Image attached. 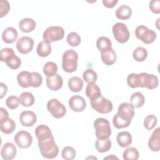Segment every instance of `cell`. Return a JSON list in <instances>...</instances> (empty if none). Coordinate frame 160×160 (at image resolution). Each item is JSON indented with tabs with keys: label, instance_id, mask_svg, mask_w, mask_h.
<instances>
[{
	"label": "cell",
	"instance_id": "obj_3",
	"mask_svg": "<svg viewBox=\"0 0 160 160\" xmlns=\"http://www.w3.org/2000/svg\"><path fill=\"white\" fill-rule=\"evenodd\" d=\"M78 53L73 49L66 51L62 57V68L63 70L68 73L76 71L78 68Z\"/></svg>",
	"mask_w": 160,
	"mask_h": 160
},
{
	"label": "cell",
	"instance_id": "obj_41",
	"mask_svg": "<svg viewBox=\"0 0 160 160\" xmlns=\"http://www.w3.org/2000/svg\"><path fill=\"white\" fill-rule=\"evenodd\" d=\"M158 122L157 118L153 114L148 115L144 120V126L148 130L152 129Z\"/></svg>",
	"mask_w": 160,
	"mask_h": 160
},
{
	"label": "cell",
	"instance_id": "obj_31",
	"mask_svg": "<svg viewBox=\"0 0 160 160\" xmlns=\"http://www.w3.org/2000/svg\"><path fill=\"white\" fill-rule=\"evenodd\" d=\"M20 104L24 107L31 106L34 102V97L30 92H24L19 97Z\"/></svg>",
	"mask_w": 160,
	"mask_h": 160
},
{
	"label": "cell",
	"instance_id": "obj_18",
	"mask_svg": "<svg viewBox=\"0 0 160 160\" xmlns=\"http://www.w3.org/2000/svg\"><path fill=\"white\" fill-rule=\"evenodd\" d=\"M18 31L13 27L6 28L2 33V39L5 43L11 44L16 41L18 38Z\"/></svg>",
	"mask_w": 160,
	"mask_h": 160
},
{
	"label": "cell",
	"instance_id": "obj_7",
	"mask_svg": "<svg viewBox=\"0 0 160 160\" xmlns=\"http://www.w3.org/2000/svg\"><path fill=\"white\" fill-rule=\"evenodd\" d=\"M136 38L145 44L152 43L157 38L156 33L152 29H149L146 26L140 25L135 30Z\"/></svg>",
	"mask_w": 160,
	"mask_h": 160
},
{
	"label": "cell",
	"instance_id": "obj_24",
	"mask_svg": "<svg viewBox=\"0 0 160 160\" xmlns=\"http://www.w3.org/2000/svg\"><path fill=\"white\" fill-rule=\"evenodd\" d=\"M86 95L91 100H92L102 95L101 89L95 83H89L86 88Z\"/></svg>",
	"mask_w": 160,
	"mask_h": 160
},
{
	"label": "cell",
	"instance_id": "obj_11",
	"mask_svg": "<svg viewBox=\"0 0 160 160\" xmlns=\"http://www.w3.org/2000/svg\"><path fill=\"white\" fill-rule=\"evenodd\" d=\"M16 48L18 51L23 54L31 52L34 47V40L29 36H22L17 40Z\"/></svg>",
	"mask_w": 160,
	"mask_h": 160
},
{
	"label": "cell",
	"instance_id": "obj_15",
	"mask_svg": "<svg viewBox=\"0 0 160 160\" xmlns=\"http://www.w3.org/2000/svg\"><path fill=\"white\" fill-rule=\"evenodd\" d=\"M16 147L12 142H6L1 150V157L5 160L13 159L16 155Z\"/></svg>",
	"mask_w": 160,
	"mask_h": 160
},
{
	"label": "cell",
	"instance_id": "obj_19",
	"mask_svg": "<svg viewBox=\"0 0 160 160\" xmlns=\"http://www.w3.org/2000/svg\"><path fill=\"white\" fill-rule=\"evenodd\" d=\"M101 58L103 63L108 66L114 64L117 59L116 54L112 48L101 52Z\"/></svg>",
	"mask_w": 160,
	"mask_h": 160
},
{
	"label": "cell",
	"instance_id": "obj_17",
	"mask_svg": "<svg viewBox=\"0 0 160 160\" xmlns=\"http://www.w3.org/2000/svg\"><path fill=\"white\" fill-rule=\"evenodd\" d=\"M148 147L152 151H159L160 149V128H157L152 132L149 139Z\"/></svg>",
	"mask_w": 160,
	"mask_h": 160
},
{
	"label": "cell",
	"instance_id": "obj_32",
	"mask_svg": "<svg viewBox=\"0 0 160 160\" xmlns=\"http://www.w3.org/2000/svg\"><path fill=\"white\" fill-rule=\"evenodd\" d=\"M29 72L27 71H23L20 72L17 76V81L19 85L22 88L29 87Z\"/></svg>",
	"mask_w": 160,
	"mask_h": 160
},
{
	"label": "cell",
	"instance_id": "obj_9",
	"mask_svg": "<svg viewBox=\"0 0 160 160\" xmlns=\"http://www.w3.org/2000/svg\"><path fill=\"white\" fill-rule=\"evenodd\" d=\"M115 39L120 43L126 42L129 38V31L127 26L122 22L116 23L112 28Z\"/></svg>",
	"mask_w": 160,
	"mask_h": 160
},
{
	"label": "cell",
	"instance_id": "obj_8",
	"mask_svg": "<svg viewBox=\"0 0 160 160\" xmlns=\"http://www.w3.org/2000/svg\"><path fill=\"white\" fill-rule=\"evenodd\" d=\"M47 109L51 114L56 119L64 116L66 113L65 106L57 99H51L47 103Z\"/></svg>",
	"mask_w": 160,
	"mask_h": 160
},
{
	"label": "cell",
	"instance_id": "obj_46",
	"mask_svg": "<svg viewBox=\"0 0 160 160\" xmlns=\"http://www.w3.org/2000/svg\"><path fill=\"white\" fill-rule=\"evenodd\" d=\"M160 1L159 0H152L151 1L149 2V9L150 10L155 13V14H159L160 13Z\"/></svg>",
	"mask_w": 160,
	"mask_h": 160
},
{
	"label": "cell",
	"instance_id": "obj_25",
	"mask_svg": "<svg viewBox=\"0 0 160 160\" xmlns=\"http://www.w3.org/2000/svg\"><path fill=\"white\" fill-rule=\"evenodd\" d=\"M115 14L117 18L122 20H126L131 16L132 10L128 6L122 4L116 10Z\"/></svg>",
	"mask_w": 160,
	"mask_h": 160
},
{
	"label": "cell",
	"instance_id": "obj_13",
	"mask_svg": "<svg viewBox=\"0 0 160 160\" xmlns=\"http://www.w3.org/2000/svg\"><path fill=\"white\" fill-rule=\"evenodd\" d=\"M69 106L74 112H81L86 108V102L83 97L79 95H75L69 99Z\"/></svg>",
	"mask_w": 160,
	"mask_h": 160
},
{
	"label": "cell",
	"instance_id": "obj_43",
	"mask_svg": "<svg viewBox=\"0 0 160 160\" xmlns=\"http://www.w3.org/2000/svg\"><path fill=\"white\" fill-rule=\"evenodd\" d=\"M20 103L19 99L16 96H10L6 99V104L10 109H16Z\"/></svg>",
	"mask_w": 160,
	"mask_h": 160
},
{
	"label": "cell",
	"instance_id": "obj_20",
	"mask_svg": "<svg viewBox=\"0 0 160 160\" xmlns=\"http://www.w3.org/2000/svg\"><path fill=\"white\" fill-rule=\"evenodd\" d=\"M35 135L38 141L48 139L52 136L50 128L44 124L39 125L35 129Z\"/></svg>",
	"mask_w": 160,
	"mask_h": 160
},
{
	"label": "cell",
	"instance_id": "obj_2",
	"mask_svg": "<svg viewBox=\"0 0 160 160\" xmlns=\"http://www.w3.org/2000/svg\"><path fill=\"white\" fill-rule=\"evenodd\" d=\"M38 146L41 155L47 159H53L57 157L59 152V148L56 145L54 138H51L38 141Z\"/></svg>",
	"mask_w": 160,
	"mask_h": 160
},
{
	"label": "cell",
	"instance_id": "obj_26",
	"mask_svg": "<svg viewBox=\"0 0 160 160\" xmlns=\"http://www.w3.org/2000/svg\"><path fill=\"white\" fill-rule=\"evenodd\" d=\"M52 48L50 43L45 41L40 42L37 46L36 52L39 56L42 58H45L48 56L51 52Z\"/></svg>",
	"mask_w": 160,
	"mask_h": 160
},
{
	"label": "cell",
	"instance_id": "obj_4",
	"mask_svg": "<svg viewBox=\"0 0 160 160\" xmlns=\"http://www.w3.org/2000/svg\"><path fill=\"white\" fill-rule=\"evenodd\" d=\"M94 128L96 130V136L98 139L109 138L111 134V125L109 121L105 118H97L94 121Z\"/></svg>",
	"mask_w": 160,
	"mask_h": 160
},
{
	"label": "cell",
	"instance_id": "obj_38",
	"mask_svg": "<svg viewBox=\"0 0 160 160\" xmlns=\"http://www.w3.org/2000/svg\"><path fill=\"white\" fill-rule=\"evenodd\" d=\"M82 78L85 82L89 83H94L98 79L97 73L91 69L85 70L82 74Z\"/></svg>",
	"mask_w": 160,
	"mask_h": 160
},
{
	"label": "cell",
	"instance_id": "obj_50",
	"mask_svg": "<svg viewBox=\"0 0 160 160\" xmlns=\"http://www.w3.org/2000/svg\"><path fill=\"white\" fill-rule=\"evenodd\" d=\"M118 159L117 157H116V156H114L113 154H111V155H110V156H107V157H106V158H104V159Z\"/></svg>",
	"mask_w": 160,
	"mask_h": 160
},
{
	"label": "cell",
	"instance_id": "obj_34",
	"mask_svg": "<svg viewBox=\"0 0 160 160\" xmlns=\"http://www.w3.org/2000/svg\"><path fill=\"white\" fill-rule=\"evenodd\" d=\"M132 56L135 61L138 62H142L148 57V51L144 48L138 47L134 50Z\"/></svg>",
	"mask_w": 160,
	"mask_h": 160
},
{
	"label": "cell",
	"instance_id": "obj_33",
	"mask_svg": "<svg viewBox=\"0 0 160 160\" xmlns=\"http://www.w3.org/2000/svg\"><path fill=\"white\" fill-rule=\"evenodd\" d=\"M58 66L52 61L46 62L43 67V72L47 77H51L57 74Z\"/></svg>",
	"mask_w": 160,
	"mask_h": 160
},
{
	"label": "cell",
	"instance_id": "obj_22",
	"mask_svg": "<svg viewBox=\"0 0 160 160\" xmlns=\"http://www.w3.org/2000/svg\"><path fill=\"white\" fill-rule=\"evenodd\" d=\"M36 24L34 19L31 18H24L19 22V27L21 31L24 32H30L34 30Z\"/></svg>",
	"mask_w": 160,
	"mask_h": 160
},
{
	"label": "cell",
	"instance_id": "obj_12",
	"mask_svg": "<svg viewBox=\"0 0 160 160\" xmlns=\"http://www.w3.org/2000/svg\"><path fill=\"white\" fill-rule=\"evenodd\" d=\"M118 114L121 118L131 122L134 116V108L130 103L122 102L118 107Z\"/></svg>",
	"mask_w": 160,
	"mask_h": 160
},
{
	"label": "cell",
	"instance_id": "obj_29",
	"mask_svg": "<svg viewBox=\"0 0 160 160\" xmlns=\"http://www.w3.org/2000/svg\"><path fill=\"white\" fill-rule=\"evenodd\" d=\"M111 144L112 142L109 138L102 140L97 139L95 142V147L98 152L103 153L108 151L111 149Z\"/></svg>",
	"mask_w": 160,
	"mask_h": 160
},
{
	"label": "cell",
	"instance_id": "obj_10",
	"mask_svg": "<svg viewBox=\"0 0 160 160\" xmlns=\"http://www.w3.org/2000/svg\"><path fill=\"white\" fill-rule=\"evenodd\" d=\"M14 141L19 148L26 149L31 145L32 142V138L29 132L26 131H19L15 134Z\"/></svg>",
	"mask_w": 160,
	"mask_h": 160
},
{
	"label": "cell",
	"instance_id": "obj_28",
	"mask_svg": "<svg viewBox=\"0 0 160 160\" xmlns=\"http://www.w3.org/2000/svg\"><path fill=\"white\" fill-rule=\"evenodd\" d=\"M130 104L135 108L142 107L145 102L144 95L140 92H134L130 97Z\"/></svg>",
	"mask_w": 160,
	"mask_h": 160
},
{
	"label": "cell",
	"instance_id": "obj_42",
	"mask_svg": "<svg viewBox=\"0 0 160 160\" xmlns=\"http://www.w3.org/2000/svg\"><path fill=\"white\" fill-rule=\"evenodd\" d=\"M76 152L71 146H66L62 151V157L66 160H72L75 158Z\"/></svg>",
	"mask_w": 160,
	"mask_h": 160
},
{
	"label": "cell",
	"instance_id": "obj_27",
	"mask_svg": "<svg viewBox=\"0 0 160 160\" xmlns=\"http://www.w3.org/2000/svg\"><path fill=\"white\" fill-rule=\"evenodd\" d=\"M69 89L75 92H79L83 87V81L78 76H73L68 81Z\"/></svg>",
	"mask_w": 160,
	"mask_h": 160
},
{
	"label": "cell",
	"instance_id": "obj_5",
	"mask_svg": "<svg viewBox=\"0 0 160 160\" xmlns=\"http://www.w3.org/2000/svg\"><path fill=\"white\" fill-rule=\"evenodd\" d=\"M91 106L93 109L101 114L109 113L113 108L112 102L104 98L102 95L91 100Z\"/></svg>",
	"mask_w": 160,
	"mask_h": 160
},
{
	"label": "cell",
	"instance_id": "obj_45",
	"mask_svg": "<svg viewBox=\"0 0 160 160\" xmlns=\"http://www.w3.org/2000/svg\"><path fill=\"white\" fill-rule=\"evenodd\" d=\"M14 50L9 48H5L1 50L0 52V60L2 62H5L6 60L11 55L14 54Z\"/></svg>",
	"mask_w": 160,
	"mask_h": 160
},
{
	"label": "cell",
	"instance_id": "obj_6",
	"mask_svg": "<svg viewBox=\"0 0 160 160\" xmlns=\"http://www.w3.org/2000/svg\"><path fill=\"white\" fill-rule=\"evenodd\" d=\"M64 36V30L61 26H50L44 32L42 38L45 42L51 43L61 40Z\"/></svg>",
	"mask_w": 160,
	"mask_h": 160
},
{
	"label": "cell",
	"instance_id": "obj_40",
	"mask_svg": "<svg viewBox=\"0 0 160 160\" xmlns=\"http://www.w3.org/2000/svg\"><path fill=\"white\" fill-rule=\"evenodd\" d=\"M131 122L127 121L122 118H121L118 114H116L112 119V123L114 126L117 129H122L126 128L130 125Z\"/></svg>",
	"mask_w": 160,
	"mask_h": 160
},
{
	"label": "cell",
	"instance_id": "obj_23",
	"mask_svg": "<svg viewBox=\"0 0 160 160\" xmlns=\"http://www.w3.org/2000/svg\"><path fill=\"white\" fill-rule=\"evenodd\" d=\"M117 142L119 146L125 148L130 146L132 143L131 134L128 131H121L117 135Z\"/></svg>",
	"mask_w": 160,
	"mask_h": 160
},
{
	"label": "cell",
	"instance_id": "obj_47",
	"mask_svg": "<svg viewBox=\"0 0 160 160\" xmlns=\"http://www.w3.org/2000/svg\"><path fill=\"white\" fill-rule=\"evenodd\" d=\"M118 2V0H102L104 6L108 8H112Z\"/></svg>",
	"mask_w": 160,
	"mask_h": 160
},
{
	"label": "cell",
	"instance_id": "obj_39",
	"mask_svg": "<svg viewBox=\"0 0 160 160\" xmlns=\"http://www.w3.org/2000/svg\"><path fill=\"white\" fill-rule=\"evenodd\" d=\"M66 40L68 43L72 47H76L81 42V38L80 36L75 32H71L69 33L67 36Z\"/></svg>",
	"mask_w": 160,
	"mask_h": 160
},
{
	"label": "cell",
	"instance_id": "obj_36",
	"mask_svg": "<svg viewBox=\"0 0 160 160\" xmlns=\"http://www.w3.org/2000/svg\"><path fill=\"white\" fill-rule=\"evenodd\" d=\"M6 65L11 69H18L21 64V59L17 56L15 54L11 55L5 61Z\"/></svg>",
	"mask_w": 160,
	"mask_h": 160
},
{
	"label": "cell",
	"instance_id": "obj_49",
	"mask_svg": "<svg viewBox=\"0 0 160 160\" xmlns=\"http://www.w3.org/2000/svg\"><path fill=\"white\" fill-rule=\"evenodd\" d=\"M8 116H9V114L6 109H5L3 108H0V119L8 118Z\"/></svg>",
	"mask_w": 160,
	"mask_h": 160
},
{
	"label": "cell",
	"instance_id": "obj_48",
	"mask_svg": "<svg viewBox=\"0 0 160 160\" xmlns=\"http://www.w3.org/2000/svg\"><path fill=\"white\" fill-rule=\"evenodd\" d=\"M8 91V87L7 86L3 83V82H1L0 83V98L2 99L4 95H6V94L7 93Z\"/></svg>",
	"mask_w": 160,
	"mask_h": 160
},
{
	"label": "cell",
	"instance_id": "obj_16",
	"mask_svg": "<svg viewBox=\"0 0 160 160\" xmlns=\"http://www.w3.org/2000/svg\"><path fill=\"white\" fill-rule=\"evenodd\" d=\"M47 87L51 91H58L60 89L63 84V79L62 77L56 74L51 77H47L46 78Z\"/></svg>",
	"mask_w": 160,
	"mask_h": 160
},
{
	"label": "cell",
	"instance_id": "obj_30",
	"mask_svg": "<svg viewBox=\"0 0 160 160\" xmlns=\"http://www.w3.org/2000/svg\"><path fill=\"white\" fill-rule=\"evenodd\" d=\"M96 45L98 49L101 52L112 48V43L111 40L105 36L99 37L96 41Z\"/></svg>",
	"mask_w": 160,
	"mask_h": 160
},
{
	"label": "cell",
	"instance_id": "obj_14",
	"mask_svg": "<svg viewBox=\"0 0 160 160\" xmlns=\"http://www.w3.org/2000/svg\"><path fill=\"white\" fill-rule=\"evenodd\" d=\"M21 124L25 127H31L37 121L36 114L31 111H24L19 116Z\"/></svg>",
	"mask_w": 160,
	"mask_h": 160
},
{
	"label": "cell",
	"instance_id": "obj_21",
	"mask_svg": "<svg viewBox=\"0 0 160 160\" xmlns=\"http://www.w3.org/2000/svg\"><path fill=\"white\" fill-rule=\"evenodd\" d=\"M16 128V124L14 120L11 118L0 119V129L2 132L9 134H11Z\"/></svg>",
	"mask_w": 160,
	"mask_h": 160
},
{
	"label": "cell",
	"instance_id": "obj_35",
	"mask_svg": "<svg viewBox=\"0 0 160 160\" xmlns=\"http://www.w3.org/2000/svg\"><path fill=\"white\" fill-rule=\"evenodd\" d=\"M122 158L125 160H137L139 158V152L136 148L129 147L124 151Z\"/></svg>",
	"mask_w": 160,
	"mask_h": 160
},
{
	"label": "cell",
	"instance_id": "obj_1",
	"mask_svg": "<svg viewBox=\"0 0 160 160\" xmlns=\"http://www.w3.org/2000/svg\"><path fill=\"white\" fill-rule=\"evenodd\" d=\"M127 83L132 88H146L148 89L156 88L159 84L158 78L152 74L141 72L140 74L132 73L127 78Z\"/></svg>",
	"mask_w": 160,
	"mask_h": 160
},
{
	"label": "cell",
	"instance_id": "obj_37",
	"mask_svg": "<svg viewBox=\"0 0 160 160\" xmlns=\"http://www.w3.org/2000/svg\"><path fill=\"white\" fill-rule=\"evenodd\" d=\"M42 82V78L40 74L37 72H32L29 76V86L38 88L40 86Z\"/></svg>",
	"mask_w": 160,
	"mask_h": 160
},
{
	"label": "cell",
	"instance_id": "obj_44",
	"mask_svg": "<svg viewBox=\"0 0 160 160\" xmlns=\"http://www.w3.org/2000/svg\"><path fill=\"white\" fill-rule=\"evenodd\" d=\"M10 10V5L8 1L1 0L0 1V18H2L6 16Z\"/></svg>",
	"mask_w": 160,
	"mask_h": 160
}]
</instances>
